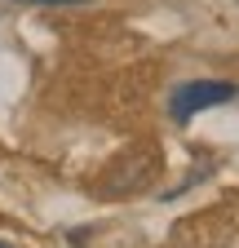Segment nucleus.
Here are the masks:
<instances>
[{
	"mask_svg": "<svg viewBox=\"0 0 239 248\" xmlns=\"http://www.w3.org/2000/svg\"><path fill=\"white\" fill-rule=\"evenodd\" d=\"M235 98H239V84H230V80H191V84H177V89L168 93V115H173L177 124H191L199 111L226 107V102H235Z\"/></svg>",
	"mask_w": 239,
	"mask_h": 248,
	"instance_id": "obj_1",
	"label": "nucleus"
},
{
	"mask_svg": "<svg viewBox=\"0 0 239 248\" xmlns=\"http://www.w3.org/2000/svg\"><path fill=\"white\" fill-rule=\"evenodd\" d=\"M18 5H89V0H18Z\"/></svg>",
	"mask_w": 239,
	"mask_h": 248,
	"instance_id": "obj_3",
	"label": "nucleus"
},
{
	"mask_svg": "<svg viewBox=\"0 0 239 248\" xmlns=\"http://www.w3.org/2000/svg\"><path fill=\"white\" fill-rule=\"evenodd\" d=\"M0 248H9V244H0Z\"/></svg>",
	"mask_w": 239,
	"mask_h": 248,
	"instance_id": "obj_4",
	"label": "nucleus"
},
{
	"mask_svg": "<svg viewBox=\"0 0 239 248\" xmlns=\"http://www.w3.org/2000/svg\"><path fill=\"white\" fill-rule=\"evenodd\" d=\"M155 169H160V151H155V146H137V151H129V155H120L98 186H102V195H115V200H120V195L146 191L151 177H155Z\"/></svg>",
	"mask_w": 239,
	"mask_h": 248,
	"instance_id": "obj_2",
	"label": "nucleus"
}]
</instances>
